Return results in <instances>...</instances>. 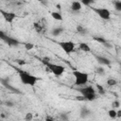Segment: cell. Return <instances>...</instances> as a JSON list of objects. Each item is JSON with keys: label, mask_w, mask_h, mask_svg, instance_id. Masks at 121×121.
<instances>
[{"label": "cell", "mask_w": 121, "mask_h": 121, "mask_svg": "<svg viewBox=\"0 0 121 121\" xmlns=\"http://www.w3.org/2000/svg\"><path fill=\"white\" fill-rule=\"evenodd\" d=\"M95 58H96L97 61H98L100 64H103V65H110V64H111V60H110L108 58L101 57V56H96Z\"/></svg>", "instance_id": "30bf717a"}, {"label": "cell", "mask_w": 121, "mask_h": 121, "mask_svg": "<svg viewBox=\"0 0 121 121\" xmlns=\"http://www.w3.org/2000/svg\"><path fill=\"white\" fill-rule=\"evenodd\" d=\"M92 9L103 20H109L111 18V11L105 8H92Z\"/></svg>", "instance_id": "277c9868"}, {"label": "cell", "mask_w": 121, "mask_h": 121, "mask_svg": "<svg viewBox=\"0 0 121 121\" xmlns=\"http://www.w3.org/2000/svg\"><path fill=\"white\" fill-rule=\"evenodd\" d=\"M93 39L95 40V41H96V42H98V43H107V41H106V39H104V38H102V37H93Z\"/></svg>", "instance_id": "44dd1931"}, {"label": "cell", "mask_w": 121, "mask_h": 121, "mask_svg": "<svg viewBox=\"0 0 121 121\" xmlns=\"http://www.w3.org/2000/svg\"><path fill=\"white\" fill-rule=\"evenodd\" d=\"M1 117H5V114L4 113H1Z\"/></svg>", "instance_id": "8d00e7d4"}, {"label": "cell", "mask_w": 121, "mask_h": 121, "mask_svg": "<svg viewBox=\"0 0 121 121\" xmlns=\"http://www.w3.org/2000/svg\"><path fill=\"white\" fill-rule=\"evenodd\" d=\"M112 107L113 108H119V106H120V102H119V100H114L113 102H112Z\"/></svg>", "instance_id": "f1b7e54d"}, {"label": "cell", "mask_w": 121, "mask_h": 121, "mask_svg": "<svg viewBox=\"0 0 121 121\" xmlns=\"http://www.w3.org/2000/svg\"><path fill=\"white\" fill-rule=\"evenodd\" d=\"M0 13L2 14L3 18L5 19V21H6V22H8V23H9V24H11V23L14 21V19L16 18V15H15V13H14V12L5 11V10L0 9Z\"/></svg>", "instance_id": "8992f818"}, {"label": "cell", "mask_w": 121, "mask_h": 121, "mask_svg": "<svg viewBox=\"0 0 121 121\" xmlns=\"http://www.w3.org/2000/svg\"><path fill=\"white\" fill-rule=\"evenodd\" d=\"M73 76L75 77V85H77V86H84L88 82L89 76L85 72L74 70Z\"/></svg>", "instance_id": "7a4b0ae2"}, {"label": "cell", "mask_w": 121, "mask_h": 121, "mask_svg": "<svg viewBox=\"0 0 121 121\" xmlns=\"http://www.w3.org/2000/svg\"><path fill=\"white\" fill-rule=\"evenodd\" d=\"M60 46L61 47V49L66 53V54H71L72 52H74L76 44L72 42V41H65V42H60L59 43Z\"/></svg>", "instance_id": "5b68a950"}, {"label": "cell", "mask_w": 121, "mask_h": 121, "mask_svg": "<svg viewBox=\"0 0 121 121\" xmlns=\"http://www.w3.org/2000/svg\"><path fill=\"white\" fill-rule=\"evenodd\" d=\"M107 84H108L109 86H114V85L117 84V81H116V79H114V78H108V79H107Z\"/></svg>", "instance_id": "ffe728a7"}, {"label": "cell", "mask_w": 121, "mask_h": 121, "mask_svg": "<svg viewBox=\"0 0 121 121\" xmlns=\"http://www.w3.org/2000/svg\"><path fill=\"white\" fill-rule=\"evenodd\" d=\"M7 35H6V33L4 32V31H2V30H0V40H2V41H4L5 42V40L7 39Z\"/></svg>", "instance_id": "d4e9b609"}, {"label": "cell", "mask_w": 121, "mask_h": 121, "mask_svg": "<svg viewBox=\"0 0 121 121\" xmlns=\"http://www.w3.org/2000/svg\"><path fill=\"white\" fill-rule=\"evenodd\" d=\"M5 43H6L9 46H10V47H12V46H18V45L20 44V42H19L17 39L12 38V37H9V36L7 37V39L5 40Z\"/></svg>", "instance_id": "ba28073f"}, {"label": "cell", "mask_w": 121, "mask_h": 121, "mask_svg": "<svg viewBox=\"0 0 121 121\" xmlns=\"http://www.w3.org/2000/svg\"><path fill=\"white\" fill-rule=\"evenodd\" d=\"M17 63H18L19 65H25V64H26V61L23 60H17Z\"/></svg>", "instance_id": "1f68e13d"}, {"label": "cell", "mask_w": 121, "mask_h": 121, "mask_svg": "<svg viewBox=\"0 0 121 121\" xmlns=\"http://www.w3.org/2000/svg\"><path fill=\"white\" fill-rule=\"evenodd\" d=\"M77 32L79 33V34H81V35H85V34L87 33L86 29H85L82 26H77Z\"/></svg>", "instance_id": "2e32d148"}, {"label": "cell", "mask_w": 121, "mask_h": 121, "mask_svg": "<svg viewBox=\"0 0 121 121\" xmlns=\"http://www.w3.org/2000/svg\"><path fill=\"white\" fill-rule=\"evenodd\" d=\"M96 88L98 90V94L99 95H104L105 94V90H104V88L100 84H96Z\"/></svg>", "instance_id": "7402d4cb"}, {"label": "cell", "mask_w": 121, "mask_h": 121, "mask_svg": "<svg viewBox=\"0 0 121 121\" xmlns=\"http://www.w3.org/2000/svg\"><path fill=\"white\" fill-rule=\"evenodd\" d=\"M42 62L45 65V64H47V63L50 62V59L48 57H43V58H42Z\"/></svg>", "instance_id": "484cf974"}, {"label": "cell", "mask_w": 121, "mask_h": 121, "mask_svg": "<svg viewBox=\"0 0 121 121\" xmlns=\"http://www.w3.org/2000/svg\"><path fill=\"white\" fill-rule=\"evenodd\" d=\"M108 114H109V116H110L112 119H115V118H116V111H115L114 109L110 110V111L108 112Z\"/></svg>", "instance_id": "ac0fdd59"}, {"label": "cell", "mask_w": 121, "mask_h": 121, "mask_svg": "<svg viewBox=\"0 0 121 121\" xmlns=\"http://www.w3.org/2000/svg\"><path fill=\"white\" fill-rule=\"evenodd\" d=\"M114 9L117 11H121V1H114Z\"/></svg>", "instance_id": "d6986e66"}, {"label": "cell", "mask_w": 121, "mask_h": 121, "mask_svg": "<svg viewBox=\"0 0 121 121\" xmlns=\"http://www.w3.org/2000/svg\"><path fill=\"white\" fill-rule=\"evenodd\" d=\"M33 26H34L36 32H38V33H41V32H42V30H43V26L40 25V23L35 22V23L33 24Z\"/></svg>", "instance_id": "9a60e30c"}, {"label": "cell", "mask_w": 121, "mask_h": 121, "mask_svg": "<svg viewBox=\"0 0 121 121\" xmlns=\"http://www.w3.org/2000/svg\"><path fill=\"white\" fill-rule=\"evenodd\" d=\"M84 97H85V99L88 100V101H94V100H95V98H96V95H95V94H90V95H85Z\"/></svg>", "instance_id": "e0dca14e"}, {"label": "cell", "mask_w": 121, "mask_h": 121, "mask_svg": "<svg viewBox=\"0 0 121 121\" xmlns=\"http://www.w3.org/2000/svg\"><path fill=\"white\" fill-rule=\"evenodd\" d=\"M25 119L26 121H31L33 119V113L32 112H26V116H25Z\"/></svg>", "instance_id": "603a6c76"}, {"label": "cell", "mask_w": 121, "mask_h": 121, "mask_svg": "<svg viewBox=\"0 0 121 121\" xmlns=\"http://www.w3.org/2000/svg\"><path fill=\"white\" fill-rule=\"evenodd\" d=\"M60 118H61L63 121H67V120H68V114H67V113H61V114H60Z\"/></svg>", "instance_id": "f546056e"}, {"label": "cell", "mask_w": 121, "mask_h": 121, "mask_svg": "<svg viewBox=\"0 0 121 121\" xmlns=\"http://www.w3.org/2000/svg\"><path fill=\"white\" fill-rule=\"evenodd\" d=\"M63 32V28L62 27H60V26H59V27H56V28H54L53 30H52V35L53 36H59V35H60L61 33Z\"/></svg>", "instance_id": "5bb4252c"}, {"label": "cell", "mask_w": 121, "mask_h": 121, "mask_svg": "<svg viewBox=\"0 0 121 121\" xmlns=\"http://www.w3.org/2000/svg\"><path fill=\"white\" fill-rule=\"evenodd\" d=\"M57 8H58L59 9H60V4H57Z\"/></svg>", "instance_id": "d590c367"}, {"label": "cell", "mask_w": 121, "mask_h": 121, "mask_svg": "<svg viewBox=\"0 0 121 121\" xmlns=\"http://www.w3.org/2000/svg\"><path fill=\"white\" fill-rule=\"evenodd\" d=\"M90 113H91V112L87 108H85V107L84 108H81V110H80V117L81 118H85V117L89 116Z\"/></svg>", "instance_id": "4fadbf2b"}, {"label": "cell", "mask_w": 121, "mask_h": 121, "mask_svg": "<svg viewBox=\"0 0 121 121\" xmlns=\"http://www.w3.org/2000/svg\"><path fill=\"white\" fill-rule=\"evenodd\" d=\"M95 71H96V73L98 75H104V72H105L104 71V68H102V67H97Z\"/></svg>", "instance_id": "83f0119b"}, {"label": "cell", "mask_w": 121, "mask_h": 121, "mask_svg": "<svg viewBox=\"0 0 121 121\" xmlns=\"http://www.w3.org/2000/svg\"><path fill=\"white\" fill-rule=\"evenodd\" d=\"M17 72H18V75H19V78H20L22 83H24L25 85L34 86L36 84V82L39 80V78L37 77H35L22 69H17Z\"/></svg>", "instance_id": "6da1fadb"}, {"label": "cell", "mask_w": 121, "mask_h": 121, "mask_svg": "<svg viewBox=\"0 0 121 121\" xmlns=\"http://www.w3.org/2000/svg\"><path fill=\"white\" fill-rule=\"evenodd\" d=\"M45 66H46L56 77H60V76H62V74H63L64 71H65L64 66L60 65V64H55V63H52V62H49V63L45 64Z\"/></svg>", "instance_id": "3957f363"}, {"label": "cell", "mask_w": 121, "mask_h": 121, "mask_svg": "<svg viewBox=\"0 0 121 121\" xmlns=\"http://www.w3.org/2000/svg\"><path fill=\"white\" fill-rule=\"evenodd\" d=\"M81 8H82V5L79 1H73L71 4V9L73 11H78L81 9Z\"/></svg>", "instance_id": "9c48e42d"}, {"label": "cell", "mask_w": 121, "mask_h": 121, "mask_svg": "<svg viewBox=\"0 0 121 121\" xmlns=\"http://www.w3.org/2000/svg\"><path fill=\"white\" fill-rule=\"evenodd\" d=\"M51 17H52L53 19L57 20V21H62V20H63L61 13H60V12H58V11H53V12H51Z\"/></svg>", "instance_id": "7c38bea8"}, {"label": "cell", "mask_w": 121, "mask_h": 121, "mask_svg": "<svg viewBox=\"0 0 121 121\" xmlns=\"http://www.w3.org/2000/svg\"><path fill=\"white\" fill-rule=\"evenodd\" d=\"M80 3H81V5L83 4L84 6H90L93 3V1H91V0H82Z\"/></svg>", "instance_id": "4316f807"}, {"label": "cell", "mask_w": 121, "mask_h": 121, "mask_svg": "<svg viewBox=\"0 0 121 121\" xmlns=\"http://www.w3.org/2000/svg\"><path fill=\"white\" fill-rule=\"evenodd\" d=\"M44 121H54V120H53V118H52V117L47 116V117L45 118V120H44Z\"/></svg>", "instance_id": "e575fe53"}, {"label": "cell", "mask_w": 121, "mask_h": 121, "mask_svg": "<svg viewBox=\"0 0 121 121\" xmlns=\"http://www.w3.org/2000/svg\"><path fill=\"white\" fill-rule=\"evenodd\" d=\"M76 99H77V100H78V101H84V100H86V99H85V97H84L83 95L77 96V97H76Z\"/></svg>", "instance_id": "4dcf8cb0"}, {"label": "cell", "mask_w": 121, "mask_h": 121, "mask_svg": "<svg viewBox=\"0 0 121 121\" xmlns=\"http://www.w3.org/2000/svg\"><path fill=\"white\" fill-rule=\"evenodd\" d=\"M5 104H6L8 107H13V105H14L13 102H11V101H6Z\"/></svg>", "instance_id": "d6a6232c"}, {"label": "cell", "mask_w": 121, "mask_h": 121, "mask_svg": "<svg viewBox=\"0 0 121 121\" xmlns=\"http://www.w3.org/2000/svg\"><path fill=\"white\" fill-rule=\"evenodd\" d=\"M0 121H1V120H0Z\"/></svg>", "instance_id": "74e56055"}, {"label": "cell", "mask_w": 121, "mask_h": 121, "mask_svg": "<svg viewBox=\"0 0 121 121\" xmlns=\"http://www.w3.org/2000/svg\"><path fill=\"white\" fill-rule=\"evenodd\" d=\"M25 48L29 51V50H31V49L34 48V44L31 43H25Z\"/></svg>", "instance_id": "cb8c5ba5"}, {"label": "cell", "mask_w": 121, "mask_h": 121, "mask_svg": "<svg viewBox=\"0 0 121 121\" xmlns=\"http://www.w3.org/2000/svg\"><path fill=\"white\" fill-rule=\"evenodd\" d=\"M121 117V110L116 111V118H120Z\"/></svg>", "instance_id": "836d02e7"}, {"label": "cell", "mask_w": 121, "mask_h": 121, "mask_svg": "<svg viewBox=\"0 0 121 121\" xmlns=\"http://www.w3.org/2000/svg\"><path fill=\"white\" fill-rule=\"evenodd\" d=\"M78 91L81 94V95H83V96L90 95V94H95V90L93 86H86V87H83L81 89H78Z\"/></svg>", "instance_id": "52a82bcc"}, {"label": "cell", "mask_w": 121, "mask_h": 121, "mask_svg": "<svg viewBox=\"0 0 121 121\" xmlns=\"http://www.w3.org/2000/svg\"><path fill=\"white\" fill-rule=\"evenodd\" d=\"M78 46H79V49L83 52H91V47L86 43H80Z\"/></svg>", "instance_id": "8fae6325"}]
</instances>
